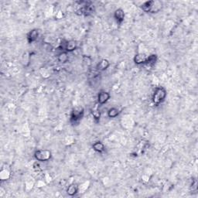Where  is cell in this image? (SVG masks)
Here are the masks:
<instances>
[{
  "label": "cell",
  "instance_id": "cell-5",
  "mask_svg": "<svg viewBox=\"0 0 198 198\" xmlns=\"http://www.w3.org/2000/svg\"><path fill=\"white\" fill-rule=\"evenodd\" d=\"M148 55L145 53H138L135 55L133 58V61L135 62V64L137 65H141V64H145L147 61Z\"/></svg>",
  "mask_w": 198,
  "mask_h": 198
},
{
  "label": "cell",
  "instance_id": "cell-20",
  "mask_svg": "<svg viewBox=\"0 0 198 198\" xmlns=\"http://www.w3.org/2000/svg\"><path fill=\"white\" fill-rule=\"evenodd\" d=\"M90 186V182L89 181H86L85 183H83L82 184H81L79 186V191L78 193H84L87 191V190L88 189Z\"/></svg>",
  "mask_w": 198,
  "mask_h": 198
},
{
  "label": "cell",
  "instance_id": "cell-10",
  "mask_svg": "<svg viewBox=\"0 0 198 198\" xmlns=\"http://www.w3.org/2000/svg\"><path fill=\"white\" fill-rule=\"evenodd\" d=\"M78 191H79V186L77 183H71V185L68 186V189H67V193L71 196L76 195Z\"/></svg>",
  "mask_w": 198,
  "mask_h": 198
},
{
  "label": "cell",
  "instance_id": "cell-23",
  "mask_svg": "<svg viewBox=\"0 0 198 198\" xmlns=\"http://www.w3.org/2000/svg\"><path fill=\"white\" fill-rule=\"evenodd\" d=\"M197 183H196V180L194 179H192V183L191 184H190V189L192 190V191H196V190H197Z\"/></svg>",
  "mask_w": 198,
  "mask_h": 198
},
{
  "label": "cell",
  "instance_id": "cell-25",
  "mask_svg": "<svg viewBox=\"0 0 198 198\" xmlns=\"http://www.w3.org/2000/svg\"><path fill=\"white\" fill-rule=\"evenodd\" d=\"M33 169L34 170L37 171V172H40V171H42V169L40 168V166L37 163H36L33 164Z\"/></svg>",
  "mask_w": 198,
  "mask_h": 198
},
{
  "label": "cell",
  "instance_id": "cell-9",
  "mask_svg": "<svg viewBox=\"0 0 198 198\" xmlns=\"http://www.w3.org/2000/svg\"><path fill=\"white\" fill-rule=\"evenodd\" d=\"M91 113H92V116H93L95 122H98L101 119V112L99 110V104L97 102L92 109H91Z\"/></svg>",
  "mask_w": 198,
  "mask_h": 198
},
{
  "label": "cell",
  "instance_id": "cell-16",
  "mask_svg": "<svg viewBox=\"0 0 198 198\" xmlns=\"http://www.w3.org/2000/svg\"><path fill=\"white\" fill-rule=\"evenodd\" d=\"M11 176L10 171L7 169H2L0 172V179L2 181H5V180H8Z\"/></svg>",
  "mask_w": 198,
  "mask_h": 198
},
{
  "label": "cell",
  "instance_id": "cell-6",
  "mask_svg": "<svg viewBox=\"0 0 198 198\" xmlns=\"http://www.w3.org/2000/svg\"><path fill=\"white\" fill-rule=\"evenodd\" d=\"M113 16L114 19H115V21L117 22V23L119 24V25H121V24L124 22V20H125V12H124V10L122 9H116V10L114 12Z\"/></svg>",
  "mask_w": 198,
  "mask_h": 198
},
{
  "label": "cell",
  "instance_id": "cell-26",
  "mask_svg": "<svg viewBox=\"0 0 198 198\" xmlns=\"http://www.w3.org/2000/svg\"><path fill=\"white\" fill-rule=\"evenodd\" d=\"M46 182H45V180L44 181H43V180H39V181H37V183H36V185H37L38 187H42V186H44V185H46Z\"/></svg>",
  "mask_w": 198,
  "mask_h": 198
},
{
  "label": "cell",
  "instance_id": "cell-18",
  "mask_svg": "<svg viewBox=\"0 0 198 198\" xmlns=\"http://www.w3.org/2000/svg\"><path fill=\"white\" fill-rule=\"evenodd\" d=\"M157 61V55L156 54H150L148 56L147 61H146L145 64L148 65V66L152 67L153 65H155V64Z\"/></svg>",
  "mask_w": 198,
  "mask_h": 198
},
{
  "label": "cell",
  "instance_id": "cell-21",
  "mask_svg": "<svg viewBox=\"0 0 198 198\" xmlns=\"http://www.w3.org/2000/svg\"><path fill=\"white\" fill-rule=\"evenodd\" d=\"M34 186H35V183H34V181L31 180V179H27V180L26 181L25 188L27 192H30V190H32Z\"/></svg>",
  "mask_w": 198,
  "mask_h": 198
},
{
  "label": "cell",
  "instance_id": "cell-22",
  "mask_svg": "<svg viewBox=\"0 0 198 198\" xmlns=\"http://www.w3.org/2000/svg\"><path fill=\"white\" fill-rule=\"evenodd\" d=\"M83 64L85 65L87 68H89L92 65V59L89 57L84 56L83 57Z\"/></svg>",
  "mask_w": 198,
  "mask_h": 198
},
{
  "label": "cell",
  "instance_id": "cell-3",
  "mask_svg": "<svg viewBox=\"0 0 198 198\" xmlns=\"http://www.w3.org/2000/svg\"><path fill=\"white\" fill-rule=\"evenodd\" d=\"M33 156L36 160L40 162H47L52 157V152L48 149H38L35 151Z\"/></svg>",
  "mask_w": 198,
  "mask_h": 198
},
{
  "label": "cell",
  "instance_id": "cell-4",
  "mask_svg": "<svg viewBox=\"0 0 198 198\" xmlns=\"http://www.w3.org/2000/svg\"><path fill=\"white\" fill-rule=\"evenodd\" d=\"M111 98V95L108 92L105 91H101L98 95V103L99 105H104L106 102H109V100Z\"/></svg>",
  "mask_w": 198,
  "mask_h": 198
},
{
  "label": "cell",
  "instance_id": "cell-19",
  "mask_svg": "<svg viewBox=\"0 0 198 198\" xmlns=\"http://www.w3.org/2000/svg\"><path fill=\"white\" fill-rule=\"evenodd\" d=\"M120 115V111L117 108H111L109 111H108V116L109 118H116Z\"/></svg>",
  "mask_w": 198,
  "mask_h": 198
},
{
  "label": "cell",
  "instance_id": "cell-12",
  "mask_svg": "<svg viewBox=\"0 0 198 198\" xmlns=\"http://www.w3.org/2000/svg\"><path fill=\"white\" fill-rule=\"evenodd\" d=\"M92 148L95 152L98 153H103L105 151V146L101 141H97L92 145Z\"/></svg>",
  "mask_w": 198,
  "mask_h": 198
},
{
  "label": "cell",
  "instance_id": "cell-17",
  "mask_svg": "<svg viewBox=\"0 0 198 198\" xmlns=\"http://www.w3.org/2000/svg\"><path fill=\"white\" fill-rule=\"evenodd\" d=\"M68 59H69L68 53L66 52V51L60 53L59 54H58L57 60L60 63H61V64H65L66 62H68Z\"/></svg>",
  "mask_w": 198,
  "mask_h": 198
},
{
  "label": "cell",
  "instance_id": "cell-24",
  "mask_svg": "<svg viewBox=\"0 0 198 198\" xmlns=\"http://www.w3.org/2000/svg\"><path fill=\"white\" fill-rule=\"evenodd\" d=\"M44 180H45V182H46L47 183L51 182V180H52V178H51L50 175L48 174V173H46V174H45V178H44Z\"/></svg>",
  "mask_w": 198,
  "mask_h": 198
},
{
  "label": "cell",
  "instance_id": "cell-11",
  "mask_svg": "<svg viewBox=\"0 0 198 198\" xmlns=\"http://www.w3.org/2000/svg\"><path fill=\"white\" fill-rule=\"evenodd\" d=\"M110 66V63L107 59H102L100 62L97 64L96 69L98 71H104L107 70Z\"/></svg>",
  "mask_w": 198,
  "mask_h": 198
},
{
  "label": "cell",
  "instance_id": "cell-8",
  "mask_svg": "<svg viewBox=\"0 0 198 198\" xmlns=\"http://www.w3.org/2000/svg\"><path fill=\"white\" fill-rule=\"evenodd\" d=\"M78 47V43L75 40H71L67 41L64 43V50L66 52L70 53V52H73L74 50L77 49Z\"/></svg>",
  "mask_w": 198,
  "mask_h": 198
},
{
  "label": "cell",
  "instance_id": "cell-13",
  "mask_svg": "<svg viewBox=\"0 0 198 198\" xmlns=\"http://www.w3.org/2000/svg\"><path fill=\"white\" fill-rule=\"evenodd\" d=\"M163 8V2L160 1H155L152 0V11L151 13H157Z\"/></svg>",
  "mask_w": 198,
  "mask_h": 198
},
{
  "label": "cell",
  "instance_id": "cell-15",
  "mask_svg": "<svg viewBox=\"0 0 198 198\" xmlns=\"http://www.w3.org/2000/svg\"><path fill=\"white\" fill-rule=\"evenodd\" d=\"M152 0H150V1H146V2L142 3V5H141V8H142V9L145 12L151 13V11H152Z\"/></svg>",
  "mask_w": 198,
  "mask_h": 198
},
{
  "label": "cell",
  "instance_id": "cell-2",
  "mask_svg": "<svg viewBox=\"0 0 198 198\" xmlns=\"http://www.w3.org/2000/svg\"><path fill=\"white\" fill-rule=\"evenodd\" d=\"M84 115H85V110H84L83 108L79 107V108L74 109L71 112V118H70V121L72 123V125H78L84 117Z\"/></svg>",
  "mask_w": 198,
  "mask_h": 198
},
{
  "label": "cell",
  "instance_id": "cell-1",
  "mask_svg": "<svg viewBox=\"0 0 198 198\" xmlns=\"http://www.w3.org/2000/svg\"><path fill=\"white\" fill-rule=\"evenodd\" d=\"M166 95H167V92H166V90L163 87H156L152 97V101L153 105H156V106H159L160 104L164 102L166 98Z\"/></svg>",
  "mask_w": 198,
  "mask_h": 198
},
{
  "label": "cell",
  "instance_id": "cell-14",
  "mask_svg": "<svg viewBox=\"0 0 198 198\" xmlns=\"http://www.w3.org/2000/svg\"><path fill=\"white\" fill-rule=\"evenodd\" d=\"M30 62V54L28 51H26L22 55V59H21V63L23 65V67H28Z\"/></svg>",
  "mask_w": 198,
  "mask_h": 198
},
{
  "label": "cell",
  "instance_id": "cell-7",
  "mask_svg": "<svg viewBox=\"0 0 198 198\" xmlns=\"http://www.w3.org/2000/svg\"><path fill=\"white\" fill-rule=\"evenodd\" d=\"M40 35V31L37 29H33L30 31L26 35V40H27L28 43H33V42L37 40Z\"/></svg>",
  "mask_w": 198,
  "mask_h": 198
}]
</instances>
